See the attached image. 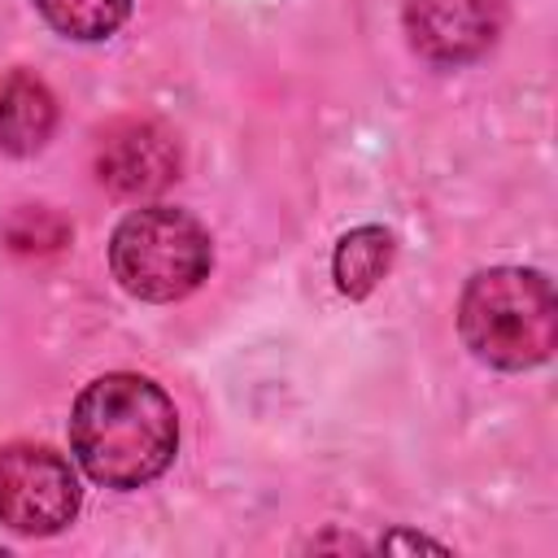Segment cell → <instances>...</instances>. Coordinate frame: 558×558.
<instances>
[{"label":"cell","instance_id":"obj_1","mask_svg":"<svg viewBox=\"0 0 558 558\" xmlns=\"http://www.w3.org/2000/svg\"><path fill=\"white\" fill-rule=\"evenodd\" d=\"M70 453L87 480L131 493L170 471L179 453V414L161 384L135 371L92 379L70 410Z\"/></svg>","mask_w":558,"mask_h":558},{"label":"cell","instance_id":"obj_2","mask_svg":"<svg viewBox=\"0 0 558 558\" xmlns=\"http://www.w3.org/2000/svg\"><path fill=\"white\" fill-rule=\"evenodd\" d=\"M462 344L497 371H532L558 344V296L541 270L488 266L466 279L458 301Z\"/></svg>","mask_w":558,"mask_h":558},{"label":"cell","instance_id":"obj_3","mask_svg":"<svg viewBox=\"0 0 558 558\" xmlns=\"http://www.w3.org/2000/svg\"><path fill=\"white\" fill-rule=\"evenodd\" d=\"M214 240L209 231L174 205L131 209L109 235V270L118 288L135 301H179L209 279Z\"/></svg>","mask_w":558,"mask_h":558},{"label":"cell","instance_id":"obj_4","mask_svg":"<svg viewBox=\"0 0 558 558\" xmlns=\"http://www.w3.org/2000/svg\"><path fill=\"white\" fill-rule=\"evenodd\" d=\"M83 506L78 475L65 453L31 440L0 445V523L17 536H57Z\"/></svg>","mask_w":558,"mask_h":558},{"label":"cell","instance_id":"obj_5","mask_svg":"<svg viewBox=\"0 0 558 558\" xmlns=\"http://www.w3.org/2000/svg\"><path fill=\"white\" fill-rule=\"evenodd\" d=\"M506 26V0H410L405 4V35L410 48L440 65L458 70L484 57Z\"/></svg>","mask_w":558,"mask_h":558},{"label":"cell","instance_id":"obj_6","mask_svg":"<svg viewBox=\"0 0 558 558\" xmlns=\"http://www.w3.org/2000/svg\"><path fill=\"white\" fill-rule=\"evenodd\" d=\"M179 140L153 118H118L96 140V179L113 196H157L179 179Z\"/></svg>","mask_w":558,"mask_h":558},{"label":"cell","instance_id":"obj_7","mask_svg":"<svg viewBox=\"0 0 558 558\" xmlns=\"http://www.w3.org/2000/svg\"><path fill=\"white\" fill-rule=\"evenodd\" d=\"M57 131V96L31 70L0 78V148L13 157L39 153Z\"/></svg>","mask_w":558,"mask_h":558},{"label":"cell","instance_id":"obj_8","mask_svg":"<svg viewBox=\"0 0 558 558\" xmlns=\"http://www.w3.org/2000/svg\"><path fill=\"white\" fill-rule=\"evenodd\" d=\"M392 253H397L392 231L379 227V222H366V227L344 231L340 244H336V253H331V279H336V288L344 296H353V301L371 296L379 288V279L388 275Z\"/></svg>","mask_w":558,"mask_h":558},{"label":"cell","instance_id":"obj_9","mask_svg":"<svg viewBox=\"0 0 558 558\" xmlns=\"http://www.w3.org/2000/svg\"><path fill=\"white\" fill-rule=\"evenodd\" d=\"M35 9L57 35L96 44V39H109L126 22L131 0H35Z\"/></svg>","mask_w":558,"mask_h":558}]
</instances>
